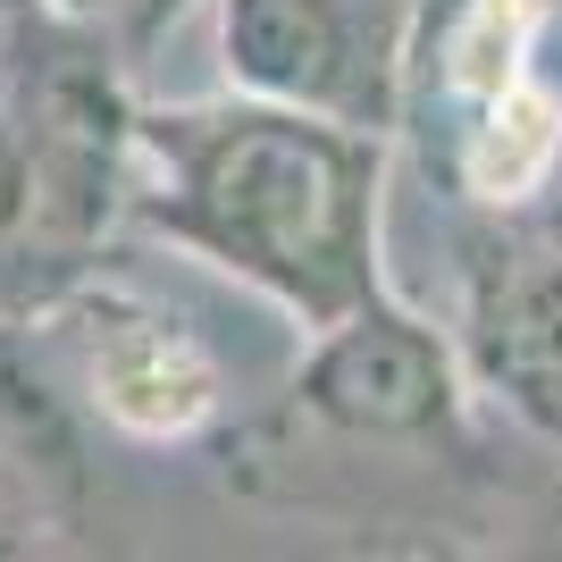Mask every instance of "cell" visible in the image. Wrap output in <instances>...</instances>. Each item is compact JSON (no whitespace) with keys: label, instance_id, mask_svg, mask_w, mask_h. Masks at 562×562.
Returning <instances> with one entry per match:
<instances>
[{"label":"cell","instance_id":"cell-1","mask_svg":"<svg viewBox=\"0 0 562 562\" xmlns=\"http://www.w3.org/2000/svg\"><path fill=\"white\" fill-rule=\"evenodd\" d=\"M126 218L218 269L294 328H328L386 285V135L260 93L135 117Z\"/></svg>","mask_w":562,"mask_h":562},{"label":"cell","instance_id":"cell-2","mask_svg":"<svg viewBox=\"0 0 562 562\" xmlns=\"http://www.w3.org/2000/svg\"><path fill=\"white\" fill-rule=\"evenodd\" d=\"M0 110L25 151V294L9 319H34L101 260V235L135 193V101L117 76L110 25L68 18L50 0H18L0 25Z\"/></svg>","mask_w":562,"mask_h":562},{"label":"cell","instance_id":"cell-3","mask_svg":"<svg viewBox=\"0 0 562 562\" xmlns=\"http://www.w3.org/2000/svg\"><path fill=\"white\" fill-rule=\"evenodd\" d=\"M546 0H437L412 59V117H428L453 193L529 211L562 160V110L538 76Z\"/></svg>","mask_w":562,"mask_h":562},{"label":"cell","instance_id":"cell-4","mask_svg":"<svg viewBox=\"0 0 562 562\" xmlns=\"http://www.w3.org/2000/svg\"><path fill=\"white\" fill-rule=\"evenodd\" d=\"M428 9L437 0H211L218 76L235 93L395 135L412 117Z\"/></svg>","mask_w":562,"mask_h":562},{"label":"cell","instance_id":"cell-5","mask_svg":"<svg viewBox=\"0 0 562 562\" xmlns=\"http://www.w3.org/2000/svg\"><path fill=\"white\" fill-rule=\"evenodd\" d=\"M18 328H43L68 395L135 446H193L227 412V370L193 336V319H177L168 303L101 278V269H85L68 294H50Z\"/></svg>","mask_w":562,"mask_h":562},{"label":"cell","instance_id":"cell-6","mask_svg":"<svg viewBox=\"0 0 562 562\" xmlns=\"http://www.w3.org/2000/svg\"><path fill=\"white\" fill-rule=\"evenodd\" d=\"M470 403L479 378L462 361V336H446L395 294L311 328V352L294 370V412L352 446L446 453L470 437Z\"/></svg>","mask_w":562,"mask_h":562},{"label":"cell","instance_id":"cell-7","mask_svg":"<svg viewBox=\"0 0 562 562\" xmlns=\"http://www.w3.org/2000/svg\"><path fill=\"white\" fill-rule=\"evenodd\" d=\"M462 361L487 403L562 446V211H495L462 269Z\"/></svg>","mask_w":562,"mask_h":562},{"label":"cell","instance_id":"cell-8","mask_svg":"<svg viewBox=\"0 0 562 562\" xmlns=\"http://www.w3.org/2000/svg\"><path fill=\"white\" fill-rule=\"evenodd\" d=\"M25 227H34L25 151H18V126H9V110H0V311H18V294H25Z\"/></svg>","mask_w":562,"mask_h":562},{"label":"cell","instance_id":"cell-9","mask_svg":"<svg viewBox=\"0 0 562 562\" xmlns=\"http://www.w3.org/2000/svg\"><path fill=\"white\" fill-rule=\"evenodd\" d=\"M50 9H68V18H93L110 25V34H126V43H151L186 0H50Z\"/></svg>","mask_w":562,"mask_h":562},{"label":"cell","instance_id":"cell-10","mask_svg":"<svg viewBox=\"0 0 562 562\" xmlns=\"http://www.w3.org/2000/svg\"><path fill=\"white\" fill-rule=\"evenodd\" d=\"M9 9H18V0H0V25H9Z\"/></svg>","mask_w":562,"mask_h":562}]
</instances>
